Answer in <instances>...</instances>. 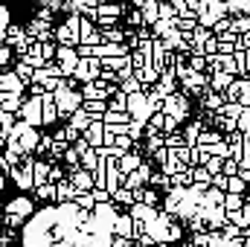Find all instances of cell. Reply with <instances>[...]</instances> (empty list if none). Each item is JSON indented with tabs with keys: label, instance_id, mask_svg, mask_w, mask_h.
Returning a JSON list of instances; mask_svg holds the SVG:
<instances>
[{
	"label": "cell",
	"instance_id": "cell-1",
	"mask_svg": "<svg viewBox=\"0 0 250 247\" xmlns=\"http://www.w3.org/2000/svg\"><path fill=\"white\" fill-rule=\"evenodd\" d=\"M18 247H105V242L84 227V218L76 206H47L38 209L23 233Z\"/></svg>",
	"mask_w": 250,
	"mask_h": 247
}]
</instances>
